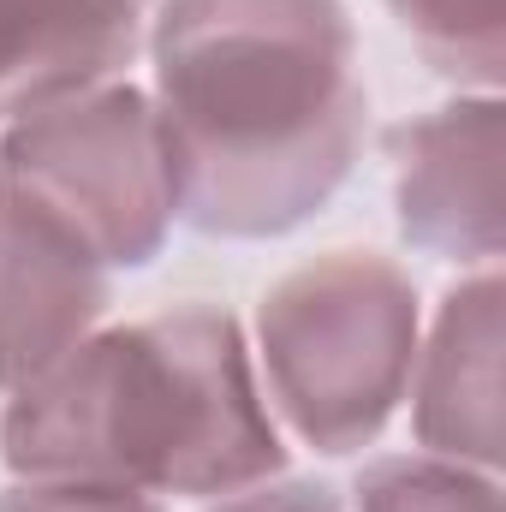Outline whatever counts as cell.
<instances>
[{"label":"cell","instance_id":"3957f363","mask_svg":"<svg viewBox=\"0 0 506 512\" xmlns=\"http://www.w3.org/2000/svg\"><path fill=\"white\" fill-rule=\"evenodd\" d=\"M423 346V310L411 274L381 251H322L286 268L256 304L262 399L280 423L328 453L376 447Z\"/></svg>","mask_w":506,"mask_h":512},{"label":"cell","instance_id":"6da1fadb","mask_svg":"<svg viewBox=\"0 0 506 512\" xmlns=\"http://www.w3.org/2000/svg\"><path fill=\"white\" fill-rule=\"evenodd\" d=\"M143 48L185 227L280 239L352 179L370 90L346 0H161Z\"/></svg>","mask_w":506,"mask_h":512},{"label":"cell","instance_id":"52a82bcc","mask_svg":"<svg viewBox=\"0 0 506 512\" xmlns=\"http://www.w3.org/2000/svg\"><path fill=\"white\" fill-rule=\"evenodd\" d=\"M149 36V0H0V120L114 84Z\"/></svg>","mask_w":506,"mask_h":512},{"label":"cell","instance_id":"5b68a950","mask_svg":"<svg viewBox=\"0 0 506 512\" xmlns=\"http://www.w3.org/2000/svg\"><path fill=\"white\" fill-rule=\"evenodd\" d=\"M501 149V96H459L387 131L393 215L405 245L459 268H495L506 245Z\"/></svg>","mask_w":506,"mask_h":512},{"label":"cell","instance_id":"8992f818","mask_svg":"<svg viewBox=\"0 0 506 512\" xmlns=\"http://www.w3.org/2000/svg\"><path fill=\"white\" fill-rule=\"evenodd\" d=\"M501 304L506 286L495 268L459 280L441 298L405 387L417 447L471 471H501Z\"/></svg>","mask_w":506,"mask_h":512},{"label":"cell","instance_id":"9c48e42d","mask_svg":"<svg viewBox=\"0 0 506 512\" xmlns=\"http://www.w3.org/2000/svg\"><path fill=\"white\" fill-rule=\"evenodd\" d=\"M429 72L471 96H501L506 84V0H381Z\"/></svg>","mask_w":506,"mask_h":512},{"label":"cell","instance_id":"7c38bea8","mask_svg":"<svg viewBox=\"0 0 506 512\" xmlns=\"http://www.w3.org/2000/svg\"><path fill=\"white\" fill-rule=\"evenodd\" d=\"M215 512H346V501L328 483H298V477H268L256 489L227 495Z\"/></svg>","mask_w":506,"mask_h":512},{"label":"cell","instance_id":"277c9868","mask_svg":"<svg viewBox=\"0 0 506 512\" xmlns=\"http://www.w3.org/2000/svg\"><path fill=\"white\" fill-rule=\"evenodd\" d=\"M0 203L90 262L143 268L173 233V179L149 90L126 78L0 131Z\"/></svg>","mask_w":506,"mask_h":512},{"label":"cell","instance_id":"8fae6325","mask_svg":"<svg viewBox=\"0 0 506 512\" xmlns=\"http://www.w3.org/2000/svg\"><path fill=\"white\" fill-rule=\"evenodd\" d=\"M0 512H161V501L108 483H12Z\"/></svg>","mask_w":506,"mask_h":512},{"label":"cell","instance_id":"7a4b0ae2","mask_svg":"<svg viewBox=\"0 0 506 512\" xmlns=\"http://www.w3.org/2000/svg\"><path fill=\"white\" fill-rule=\"evenodd\" d=\"M0 465L18 483H108L221 501L286 471L245 328L179 304L96 328L0 411Z\"/></svg>","mask_w":506,"mask_h":512},{"label":"cell","instance_id":"ba28073f","mask_svg":"<svg viewBox=\"0 0 506 512\" xmlns=\"http://www.w3.org/2000/svg\"><path fill=\"white\" fill-rule=\"evenodd\" d=\"M108 268L0 203V387L18 393L108 316Z\"/></svg>","mask_w":506,"mask_h":512},{"label":"cell","instance_id":"30bf717a","mask_svg":"<svg viewBox=\"0 0 506 512\" xmlns=\"http://www.w3.org/2000/svg\"><path fill=\"white\" fill-rule=\"evenodd\" d=\"M352 512H501V477L435 453H393L364 465Z\"/></svg>","mask_w":506,"mask_h":512}]
</instances>
